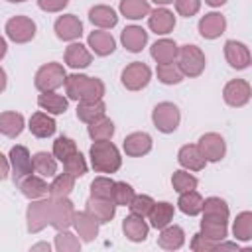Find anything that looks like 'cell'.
<instances>
[{
  "label": "cell",
  "instance_id": "cell-11",
  "mask_svg": "<svg viewBox=\"0 0 252 252\" xmlns=\"http://www.w3.org/2000/svg\"><path fill=\"white\" fill-rule=\"evenodd\" d=\"M250 94H252L250 85H248V81H244V79H232V81H228V83L224 85V89H222V98H224V102H226L228 106H234V108L244 106V104L250 100Z\"/></svg>",
  "mask_w": 252,
  "mask_h": 252
},
{
  "label": "cell",
  "instance_id": "cell-42",
  "mask_svg": "<svg viewBox=\"0 0 252 252\" xmlns=\"http://www.w3.org/2000/svg\"><path fill=\"white\" fill-rule=\"evenodd\" d=\"M201 234L207 236L209 240H215V242H220L226 238L228 234V228H226V222H219V220H201Z\"/></svg>",
  "mask_w": 252,
  "mask_h": 252
},
{
  "label": "cell",
  "instance_id": "cell-44",
  "mask_svg": "<svg viewBox=\"0 0 252 252\" xmlns=\"http://www.w3.org/2000/svg\"><path fill=\"white\" fill-rule=\"evenodd\" d=\"M197 183H199L197 177L191 175V173L185 171V169H177V171H173V175H171V185H173V191H177V193L191 191V189L197 187Z\"/></svg>",
  "mask_w": 252,
  "mask_h": 252
},
{
  "label": "cell",
  "instance_id": "cell-6",
  "mask_svg": "<svg viewBox=\"0 0 252 252\" xmlns=\"http://www.w3.org/2000/svg\"><path fill=\"white\" fill-rule=\"evenodd\" d=\"M26 220H28V232H32V234H35V232L43 230L47 224H51V197L30 203Z\"/></svg>",
  "mask_w": 252,
  "mask_h": 252
},
{
  "label": "cell",
  "instance_id": "cell-35",
  "mask_svg": "<svg viewBox=\"0 0 252 252\" xmlns=\"http://www.w3.org/2000/svg\"><path fill=\"white\" fill-rule=\"evenodd\" d=\"M73 189H75V177L69 173H59V175H53V181L49 183V197L51 199L69 197Z\"/></svg>",
  "mask_w": 252,
  "mask_h": 252
},
{
  "label": "cell",
  "instance_id": "cell-15",
  "mask_svg": "<svg viewBox=\"0 0 252 252\" xmlns=\"http://www.w3.org/2000/svg\"><path fill=\"white\" fill-rule=\"evenodd\" d=\"M73 226H75V230L83 242H93L98 236V220L93 215H89L87 211H79V213L75 211Z\"/></svg>",
  "mask_w": 252,
  "mask_h": 252
},
{
  "label": "cell",
  "instance_id": "cell-28",
  "mask_svg": "<svg viewBox=\"0 0 252 252\" xmlns=\"http://www.w3.org/2000/svg\"><path fill=\"white\" fill-rule=\"evenodd\" d=\"M91 61H93V55L83 43L75 41L65 49V63L73 69H85L91 65Z\"/></svg>",
  "mask_w": 252,
  "mask_h": 252
},
{
  "label": "cell",
  "instance_id": "cell-29",
  "mask_svg": "<svg viewBox=\"0 0 252 252\" xmlns=\"http://www.w3.org/2000/svg\"><path fill=\"white\" fill-rule=\"evenodd\" d=\"M104 112H106V106H104L102 98L100 100H79V104H77V118L85 124L94 122L96 118L104 116Z\"/></svg>",
  "mask_w": 252,
  "mask_h": 252
},
{
  "label": "cell",
  "instance_id": "cell-20",
  "mask_svg": "<svg viewBox=\"0 0 252 252\" xmlns=\"http://www.w3.org/2000/svg\"><path fill=\"white\" fill-rule=\"evenodd\" d=\"M120 41L130 53H138L148 43V32L140 26H126L120 33Z\"/></svg>",
  "mask_w": 252,
  "mask_h": 252
},
{
  "label": "cell",
  "instance_id": "cell-36",
  "mask_svg": "<svg viewBox=\"0 0 252 252\" xmlns=\"http://www.w3.org/2000/svg\"><path fill=\"white\" fill-rule=\"evenodd\" d=\"M177 207H179L181 213H185V215H189V217H195V215H199L201 209H203V197H201L195 189L183 191V193H179Z\"/></svg>",
  "mask_w": 252,
  "mask_h": 252
},
{
  "label": "cell",
  "instance_id": "cell-31",
  "mask_svg": "<svg viewBox=\"0 0 252 252\" xmlns=\"http://www.w3.org/2000/svg\"><path fill=\"white\" fill-rule=\"evenodd\" d=\"M89 20L93 26H98V28H114L118 24V16L116 12L110 8V6H104V4H98V6H93L89 10Z\"/></svg>",
  "mask_w": 252,
  "mask_h": 252
},
{
  "label": "cell",
  "instance_id": "cell-22",
  "mask_svg": "<svg viewBox=\"0 0 252 252\" xmlns=\"http://www.w3.org/2000/svg\"><path fill=\"white\" fill-rule=\"evenodd\" d=\"M122 230H124V236L132 242H144L148 238V222L144 220V217H138V215H128L124 220H122Z\"/></svg>",
  "mask_w": 252,
  "mask_h": 252
},
{
  "label": "cell",
  "instance_id": "cell-55",
  "mask_svg": "<svg viewBox=\"0 0 252 252\" xmlns=\"http://www.w3.org/2000/svg\"><path fill=\"white\" fill-rule=\"evenodd\" d=\"M6 85H8V77H6V71L0 67V93H4Z\"/></svg>",
  "mask_w": 252,
  "mask_h": 252
},
{
  "label": "cell",
  "instance_id": "cell-3",
  "mask_svg": "<svg viewBox=\"0 0 252 252\" xmlns=\"http://www.w3.org/2000/svg\"><path fill=\"white\" fill-rule=\"evenodd\" d=\"M175 59H177V67L181 69L183 77H199L205 69V53L193 43L177 47Z\"/></svg>",
  "mask_w": 252,
  "mask_h": 252
},
{
  "label": "cell",
  "instance_id": "cell-30",
  "mask_svg": "<svg viewBox=\"0 0 252 252\" xmlns=\"http://www.w3.org/2000/svg\"><path fill=\"white\" fill-rule=\"evenodd\" d=\"M173 215H175V209H173V205L167 203V201L154 203L152 211L148 213L150 224H152L154 228H163V226H167V224L173 220Z\"/></svg>",
  "mask_w": 252,
  "mask_h": 252
},
{
  "label": "cell",
  "instance_id": "cell-48",
  "mask_svg": "<svg viewBox=\"0 0 252 252\" xmlns=\"http://www.w3.org/2000/svg\"><path fill=\"white\" fill-rule=\"evenodd\" d=\"M112 187H114V181L110 177H94L91 183V195L100 197V199H110Z\"/></svg>",
  "mask_w": 252,
  "mask_h": 252
},
{
  "label": "cell",
  "instance_id": "cell-4",
  "mask_svg": "<svg viewBox=\"0 0 252 252\" xmlns=\"http://www.w3.org/2000/svg\"><path fill=\"white\" fill-rule=\"evenodd\" d=\"M65 79H67V73L63 69L61 63H45L37 69L35 73V79H33V85L39 93H49V91H55L59 87L65 85Z\"/></svg>",
  "mask_w": 252,
  "mask_h": 252
},
{
  "label": "cell",
  "instance_id": "cell-53",
  "mask_svg": "<svg viewBox=\"0 0 252 252\" xmlns=\"http://www.w3.org/2000/svg\"><path fill=\"white\" fill-rule=\"evenodd\" d=\"M8 173H10V161L4 154H0V181H4L8 177Z\"/></svg>",
  "mask_w": 252,
  "mask_h": 252
},
{
  "label": "cell",
  "instance_id": "cell-57",
  "mask_svg": "<svg viewBox=\"0 0 252 252\" xmlns=\"http://www.w3.org/2000/svg\"><path fill=\"white\" fill-rule=\"evenodd\" d=\"M49 248H51V246H49L47 242H39V244H33V246H32V250H47V252H49Z\"/></svg>",
  "mask_w": 252,
  "mask_h": 252
},
{
  "label": "cell",
  "instance_id": "cell-38",
  "mask_svg": "<svg viewBox=\"0 0 252 252\" xmlns=\"http://www.w3.org/2000/svg\"><path fill=\"white\" fill-rule=\"evenodd\" d=\"M89 136L93 142H98V140H110L114 136V122L106 116H100L96 118L94 122L89 124Z\"/></svg>",
  "mask_w": 252,
  "mask_h": 252
},
{
  "label": "cell",
  "instance_id": "cell-50",
  "mask_svg": "<svg viewBox=\"0 0 252 252\" xmlns=\"http://www.w3.org/2000/svg\"><path fill=\"white\" fill-rule=\"evenodd\" d=\"M217 244H219V242L209 240V238L203 236L201 232L193 234V238H191V250H193V252H211V250L217 248Z\"/></svg>",
  "mask_w": 252,
  "mask_h": 252
},
{
  "label": "cell",
  "instance_id": "cell-60",
  "mask_svg": "<svg viewBox=\"0 0 252 252\" xmlns=\"http://www.w3.org/2000/svg\"><path fill=\"white\" fill-rule=\"evenodd\" d=\"M8 2H14L16 4V2H26V0H8Z\"/></svg>",
  "mask_w": 252,
  "mask_h": 252
},
{
  "label": "cell",
  "instance_id": "cell-52",
  "mask_svg": "<svg viewBox=\"0 0 252 252\" xmlns=\"http://www.w3.org/2000/svg\"><path fill=\"white\" fill-rule=\"evenodd\" d=\"M67 4L69 0H37V6L43 12H61Z\"/></svg>",
  "mask_w": 252,
  "mask_h": 252
},
{
  "label": "cell",
  "instance_id": "cell-1",
  "mask_svg": "<svg viewBox=\"0 0 252 252\" xmlns=\"http://www.w3.org/2000/svg\"><path fill=\"white\" fill-rule=\"evenodd\" d=\"M65 91L71 100H100L104 96V83L96 77L73 73L65 79Z\"/></svg>",
  "mask_w": 252,
  "mask_h": 252
},
{
  "label": "cell",
  "instance_id": "cell-54",
  "mask_svg": "<svg viewBox=\"0 0 252 252\" xmlns=\"http://www.w3.org/2000/svg\"><path fill=\"white\" fill-rule=\"evenodd\" d=\"M215 250H238V244L236 242H224V240H220Z\"/></svg>",
  "mask_w": 252,
  "mask_h": 252
},
{
  "label": "cell",
  "instance_id": "cell-40",
  "mask_svg": "<svg viewBox=\"0 0 252 252\" xmlns=\"http://www.w3.org/2000/svg\"><path fill=\"white\" fill-rule=\"evenodd\" d=\"M232 234L236 236V240H242V242L252 240V213L250 211H242L240 215H236V220L232 224Z\"/></svg>",
  "mask_w": 252,
  "mask_h": 252
},
{
  "label": "cell",
  "instance_id": "cell-34",
  "mask_svg": "<svg viewBox=\"0 0 252 252\" xmlns=\"http://www.w3.org/2000/svg\"><path fill=\"white\" fill-rule=\"evenodd\" d=\"M24 130V116L20 112H2L0 114V132L8 138H16L20 136Z\"/></svg>",
  "mask_w": 252,
  "mask_h": 252
},
{
  "label": "cell",
  "instance_id": "cell-19",
  "mask_svg": "<svg viewBox=\"0 0 252 252\" xmlns=\"http://www.w3.org/2000/svg\"><path fill=\"white\" fill-rule=\"evenodd\" d=\"M126 156L130 158H142L146 156L150 150H152V136L146 134V132H132L124 138V144H122Z\"/></svg>",
  "mask_w": 252,
  "mask_h": 252
},
{
  "label": "cell",
  "instance_id": "cell-49",
  "mask_svg": "<svg viewBox=\"0 0 252 252\" xmlns=\"http://www.w3.org/2000/svg\"><path fill=\"white\" fill-rule=\"evenodd\" d=\"M154 203H156V201H154L150 195H134L132 201L128 203V207H130V213H132V215L146 217V215L152 211Z\"/></svg>",
  "mask_w": 252,
  "mask_h": 252
},
{
  "label": "cell",
  "instance_id": "cell-27",
  "mask_svg": "<svg viewBox=\"0 0 252 252\" xmlns=\"http://www.w3.org/2000/svg\"><path fill=\"white\" fill-rule=\"evenodd\" d=\"M87 41H89V47L94 51V55H100V57H106L116 49V41L108 32H100V30L91 32Z\"/></svg>",
  "mask_w": 252,
  "mask_h": 252
},
{
  "label": "cell",
  "instance_id": "cell-26",
  "mask_svg": "<svg viewBox=\"0 0 252 252\" xmlns=\"http://www.w3.org/2000/svg\"><path fill=\"white\" fill-rule=\"evenodd\" d=\"M159 236H158V244L163 250H179L185 242V232L181 226L177 224H167L163 228H159Z\"/></svg>",
  "mask_w": 252,
  "mask_h": 252
},
{
  "label": "cell",
  "instance_id": "cell-24",
  "mask_svg": "<svg viewBox=\"0 0 252 252\" xmlns=\"http://www.w3.org/2000/svg\"><path fill=\"white\" fill-rule=\"evenodd\" d=\"M28 128H30V132L35 138H49V136L55 134L57 124H55V120L49 114H45V112H33L32 118H30V126Z\"/></svg>",
  "mask_w": 252,
  "mask_h": 252
},
{
  "label": "cell",
  "instance_id": "cell-43",
  "mask_svg": "<svg viewBox=\"0 0 252 252\" xmlns=\"http://www.w3.org/2000/svg\"><path fill=\"white\" fill-rule=\"evenodd\" d=\"M55 248L59 252H79L81 250V240L69 232L67 228L65 230H57L55 234Z\"/></svg>",
  "mask_w": 252,
  "mask_h": 252
},
{
  "label": "cell",
  "instance_id": "cell-32",
  "mask_svg": "<svg viewBox=\"0 0 252 252\" xmlns=\"http://www.w3.org/2000/svg\"><path fill=\"white\" fill-rule=\"evenodd\" d=\"M152 57L158 61V63H173L175 57H177V43L173 39H158L152 49H150Z\"/></svg>",
  "mask_w": 252,
  "mask_h": 252
},
{
  "label": "cell",
  "instance_id": "cell-18",
  "mask_svg": "<svg viewBox=\"0 0 252 252\" xmlns=\"http://www.w3.org/2000/svg\"><path fill=\"white\" fill-rule=\"evenodd\" d=\"M224 57L230 67L234 69H246L250 65V51L242 41L228 39L224 43Z\"/></svg>",
  "mask_w": 252,
  "mask_h": 252
},
{
  "label": "cell",
  "instance_id": "cell-12",
  "mask_svg": "<svg viewBox=\"0 0 252 252\" xmlns=\"http://www.w3.org/2000/svg\"><path fill=\"white\" fill-rule=\"evenodd\" d=\"M75 207L67 197L51 199V226L55 230H65L73 224Z\"/></svg>",
  "mask_w": 252,
  "mask_h": 252
},
{
  "label": "cell",
  "instance_id": "cell-46",
  "mask_svg": "<svg viewBox=\"0 0 252 252\" xmlns=\"http://www.w3.org/2000/svg\"><path fill=\"white\" fill-rule=\"evenodd\" d=\"M134 197V189L132 185H128L126 181H114V187H112V203L116 207H128V203L132 201Z\"/></svg>",
  "mask_w": 252,
  "mask_h": 252
},
{
  "label": "cell",
  "instance_id": "cell-33",
  "mask_svg": "<svg viewBox=\"0 0 252 252\" xmlns=\"http://www.w3.org/2000/svg\"><path fill=\"white\" fill-rule=\"evenodd\" d=\"M37 104L43 110H47V114H63L67 110V106H69V100L65 96L49 91V93H41L37 96Z\"/></svg>",
  "mask_w": 252,
  "mask_h": 252
},
{
  "label": "cell",
  "instance_id": "cell-8",
  "mask_svg": "<svg viewBox=\"0 0 252 252\" xmlns=\"http://www.w3.org/2000/svg\"><path fill=\"white\" fill-rule=\"evenodd\" d=\"M10 169H12V181L18 185L24 177H28L33 171L32 156L26 146H14L10 150Z\"/></svg>",
  "mask_w": 252,
  "mask_h": 252
},
{
  "label": "cell",
  "instance_id": "cell-25",
  "mask_svg": "<svg viewBox=\"0 0 252 252\" xmlns=\"http://www.w3.org/2000/svg\"><path fill=\"white\" fill-rule=\"evenodd\" d=\"M201 213H203V219L205 220H219V222H226L228 220V205L220 197L203 199Z\"/></svg>",
  "mask_w": 252,
  "mask_h": 252
},
{
  "label": "cell",
  "instance_id": "cell-23",
  "mask_svg": "<svg viewBox=\"0 0 252 252\" xmlns=\"http://www.w3.org/2000/svg\"><path fill=\"white\" fill-rule=\"evenodd\" d=\"M177 161L181 163V167L189 169V171H201L207 163V159L203 158V154L199 152V148L195 144H187L179 150L177 154Z\"/></svg>",
  "mask_w": 252,
  "mask_h": 252
},
{
  "label": "cell",
  "instance_id": "cell-58",
  "mask_svg": "<svg viewBox=\"0 0 252 252\" xmlns=\"http://www.w3.org/2000/svg\"><path fill=\"white\" fill-rule=\"evenodd\" d=\"M209 6H213V8H219V6H222V4H226L228 0H205Z\"/></svg>",
  "mask_w": 252,
  "mask_h": 252
},
{
  "label": "cell",
  "instance_id": "cell-5",
  "mask_svg": "<svg viewBox=\"0 0 252 252\" xmlns=\"http://www.w3.org/2000/svg\"><path fill=\"white\" fill-rule=\"evenodd\" d=\"M152 120H154V126L159 132L171 134V132L177 130L179 120H181V114H179V108L173 102H159L152 110Z\"/></svg>",
  "mask_w": 252,
  "mask_h": 252
},
{
  "label": "cell",
  "instance_id": "cell-13",
  "mask_svg": "<svg viewBox=\"0 0 252 252\" xmlns=\"http://www.w3.org/2000/svg\"><path fill=\"white\" fill-rule=\"evenodd\" d=\"M55 35L63 41H75L83 35V24L75 14H65L55 20Z\"/></svg>",
  "mask_w": 252,
  "mask_h": 252
},
{
  "label": "cell",
  "instance_id": "cell-45",
  "mask_svg": "<svg viewBox=\"0 0 252 252\" xmlns=\"http://www.w3.org/2000/svg\"><path fill=\"white\" fill-rule=\"evenodd\" d=\"M63 169L65 173L73 175V177H83L87 173V161H85V156L77 150L75 154H71L65 161H63Z\"/></svg>",
  "mask_w": 252,
  "mask_h": 252
},
{
  "label": "cell",
  "instance_id": "cell-9",
  "mask_svg": "<svg viewBox=\"0 0 252 252\" xmlns=\"http://www.w3.org/2000/svg\"><path fill=\"white\" fill-rule=\"evenodd\" d=\"M150 79H152V71L142 61H134V63L126 65L124 71H122V85L128 91H140V89H144L150 83Z\"/></svg>",
  "mask_w": 252,
  "mask_h": 252
},
{
  "label": "cell",
  "instance_id": "cell-39",
  "mask_svg": "<svg viewBox=\"0 0 252 252\" xmlns=\"http://www.w3.org/2000/svg\"><path fill=\"white\" fill-rule=\"evenodd\" d=\"M120 14L128 20H142L150 14L148 0H120Z\"/></svg>",
  "mask_w": 252,
  "mask_h": 252
},
{
  "label": "cell",
  "instance_id": "cell-10",
  "mask_svg": "<svg viewBox=\"0 0 252 252\" xmlns=\"http://www.w3.org/2000/svg\"><path fill=\"white\" fill-rule=\"evenodd\" d=\"M199 152L203 154V158L207 161H220L226 154V144H224V138L217 132H207L199 138V144H197Z\"/></svg>",
  "mask_w": 252,
  "mask_h": 252
},
{
  "label": "cell",
  "instance_id": "cell-41",
  "mask_svg": "<svg viewBox=\"0 0 252 252\" xmlns=\"http://www.w3.org/2000/svg\"><path fill=\"white\" fill-rule=\"evenodd\" d=\"M158 79L163 83V85H177L183 81V73L181 69L177 67V63H158Z\"/></svg>",
  "mask_w": 252,
  "mask_h": 252
},
{
  "label": "cell",
  "instance_id": "cell-59",
  "mask_svg": "<svg viewBox=\"0 0 252 252\" xmlns=\"http://www.w3.org/2000/svg\"><path fill=\"white\" fill-rule=\"evenodd\" d=\"M152 2H156V4H159V6H165V4H171L173 0H152Z\"/></svg>",
  "mask_w": 252,
  "mask_h": 252
},
{
  "label": "cell",
  "instance_id": "cell-21",
  "mask_svg": "<svg viewBox=\"0 0 252 252\" xmlns=\"http://www.w3.org/2000/svg\"><path fill=\"white\" fill-rule=\"evenodd\" d=\"M18 187H20V191H22V195L24 197H28V199H41V197H45L47 193H49V185H47V181H45V177H41V175H28V177H24L20 183H18Z\"/></svg>",
  "mask_w": 252,
  "mask_h": 252
},
{
  "label": "cell",
  "instance_id": "cell-56",
  "mask_svg": "<svg viewBox=\"0 0 252 252\" xmlns=\"http://www.w3.org/2000/svg\"><path fill=\"white\" fill-rule=\"evenodd\" d=\"M6 51H8V45H6V39L0 35V59L6 55Z\"/></svg>",
  "mask_w": 252,
  "mask_h": 252
},
{
  "label": "cell",
  "instance_id": "cell-16",
  "mask_svg": "<svg viewBox=\"0 0 252 252\" xmlns=\"http://www.w3.org/2000/svg\"><path fill=\"white\" fill-rule=\"evenodd\" d=\"M226 30V20L219 12H209L199 20V33L205 39H217L224 33Z\"/></svg>",
  "mask_w": 252,
  "mask_h": 252
},
{
  "label": "cell",
  "instance_id": "cell-17",
  "mask_svg": "<svg viewBox=\"0 0 252 252\" xmlns=\"http://www.w3.org/2000/svg\"><path fill=\"white\" fill-rule=\"evenodd\" d=\"M148 26L154 33L158 35H165L169 33L173 28H175V16L173 12H169L167 8H156V10H150L148 14Z\"/></svg>",
  "mask_w": 252,
  "mask_h": 252
},
{
  "label": "cell",
  "instance_id": "cell-47",
  "mask_svg": "<svg viewBox=\"0 0 252 252\" xmlns=\"http://www.w3.org/2000/svg\"><path fill=\"white\" fill-rule=\"evenodd\" d=\"M75 152H77V144H75V140H71V138H67V136H59V138L53 142V158L59 159L61 163H63L71 154H75Z\"/></svg>",
  "mask_w": 252,
  "mask_h": 252
},
{
  "label": "cell",
  "instance_id": "cell-14",
  "mask_svg": "<svg viewBox=\"0 0 252 252\" xmlns=\"http://www.w3.org/2000/svg\"><path fill=\"white\" fill-rule=\"evenodd\" d=\"M85 211L89 215H93L98 224H104V222H110L114 219V213H116V205L112 203V199H100V197H89L87 203H85Z\"/></svg>",
  "mask_w": 252,
  "mask_h": 252
},
{
  "label": "cell",
  "instance_id": "cell-51",
  "mask_svg": "<svg viewBox=\"0 0 252 252\" xmlns=\"http://www.w3.org/2000/svg\"><path fill=\"white\" fill-rule=\"evenodd\" d=\"M199 8H201V0H175V10L179 16L191 18L199 12Z\"/></svg>",
  "mask_w": 252,
  "mask_h": 252
},
{
  "label": "cell",
  "instance_id": "cell-37",
  "mask_svg": "<svg viewBox=\"0 0 252 252\" xmlns=\"http://www.w3.org/2000/svg\"><path fill=\"white\" fill-rule=\"evenodd\" d=\"M32 163H33V171L41 177H53L57 173V161L51 154L47 152H37L33 154L32 158Z\"/></svg>",
  "mask_w": 252,
  "mask_h": 252
},
{
  "label": "cell",
  "instance_id": "cell-7",
  "mask_svg": "<svg viewBox=\"0 0 252 252\" xmlns=\"http://www.w3.org/2000/svg\"><path fill=\"white\" fill-rule=\"evenodd\" d=\"M6 35L14 43H28L35 37V22L28 16H14L6 22Z\"/></svg>",
  "mask_w": 252,
  "mask_h": 252
},
{
  "label": "cell",
  "instance_id": "cell-2",
  "mask_svg": "<svg viewBox=\"0 0 252 252\" xmlns=\"http://www.w3.org/2000/svg\"><path fill=\"white\" fill-rule=\"evenodd\" d=\"M89 156H91L93 169L98 171V173H116L122 165L120 152L110 140L93 142V146L89 150Z\"/></svg>",
  "mask_w": 252,
  "mask_h": 252
}]
</instances>
